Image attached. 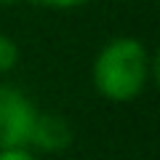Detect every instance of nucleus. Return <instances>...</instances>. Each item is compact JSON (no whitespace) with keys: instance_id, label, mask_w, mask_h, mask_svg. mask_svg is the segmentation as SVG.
Masks as SVG:
<instances>
[{"instance_id":"nucleus-1","label":"nucleus","mask_w":160,"mask_h":160,"mask_svg":"<svg viewBox=\"0 0 160 160\" xmlns=\"http://www.w3.org/2000/svg\"><path fill=\"white\" fill-rule=\"evenodd\" d=\"M152 56L147 46L136 38H112L104 43L102 51L93 59L91 80L93 88L107 102L126 104L144 93L149 78H152Z\"/></svg>"},{"instance_id":"nucleus-2","label":"nucleus","mask_w":160,"mask_h":160,"mask_svg":"<svg viewBox=\"0 0 160 160\" xmlns=\"http://www.w3.org/2000/svg\"><path fill=\"white\" fill-rule=\"evenodd\" d=\"M35 118L38 107L32 99L22 88L0 83V149L29 147Z\"/></svg>"},{"instance_id":"nucleus-3","label":"nucleus","mask_w":160,"mask_h":160,"mask_svg":"<svg viewBox=\"0 0 160 160\" xmlns=\"http://www.w3.org/2000/svg\"><path fill=\"white\" fill-rule=\"evenodd\" d=\"M75 142V131L62 115H51V112H38L32 126V136L29 144L40 152H64L69 149Z\"/></svg>"},{"instance_id":"nucleus-4","label":"nucleus","mask_w":160,"mask_h":160,"mask_svg":"<svg viewBox=\"0 0 160 160\" xmlns=\"http://www.w3.org/2000/svg\"><path fill=\"white\" fill-rule=\"evenodd\" d=\"M16 64H19V46L8 38V35L0 32V75L11 72Z\"/></svg>"},{"instance_id":"nucleus-5","label":"nucleus","mask_w":160,"mask_h":160,"mask_svg":"<svg viewBox=\"0 0 160 160\" xmlns=\"http://www.w3.org/2000/svg\"><path fill=\"white\" fill-rule=\"evenodd\" d=\"M0 160H40V158L29 152V147H8L0 149Z\"/></svg>"},{"instance_id":"nucleus-6","label":"nucleus","mask_w":160,"mask_h":160,"mask_svg":"<svg viewBox=\"0 0 160 160\" xmlns=\"http://www.w3.org/2000/svg\"><path fill=\"white\" fill-rule=\"evenodd\" d=\"M35 6H43V8H56V11H67V8H78V6H86L88 0H32Z\"/></svg>"},{"instance_id":"nucleus-7","label":"nucleus","mask_w":160,"mask_h":160,"mask_svg":"<svg viewBox=\"0 0 160 160\" xmlns=\"http://www.w3.org/2000/svg\"><path fill=\"white\" fill-rule=\"evenodd\" d=\"M0 3H3V6H8V3H16V0H0Z\"/></svg>"}]
</instances>
